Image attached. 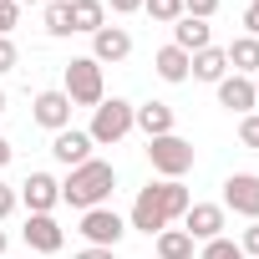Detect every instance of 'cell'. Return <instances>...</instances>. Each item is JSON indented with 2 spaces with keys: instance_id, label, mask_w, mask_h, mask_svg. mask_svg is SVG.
<instances>
[{
  "instance_id": "cell-35",
  "label": "cell",
  "mask_w": 259,
  "mask_h": 259,
  "mask_svg": "<svg viewBox=\"0 0 259 259\" xmlns=\"http://www.w3.org/2000/svg\"><path fill=\"white\" fill-rule=\"evenodd\" d=\"M16 6H46V0H16Z\"/></svg>"
},
{
  "instance_id": "cell-6",
  "label": "cell",
  "mask_w": 259,
  "mask_h": 259,
  "mask_svg": "<svg viewBox=\"0 0 259 259\" xmlns=\"http://www.w3.org/2000/svg\"><path fill=\"white\" fill-rule=\"evenodd\" d=\"M81 234H87L92 249H117L122 234H127V224H122V213H112V208H87V213H81Z\"/></svg>"
},
{
  "instance_id": "cell-34",
  "label": "cell",
  "mask_w": 259,
  "mask_h": 259,
  "mask_svg": "<svg viewBox=\"0 0 259 259\" xmlns=\"http://www.w3.org/2000/svg\"><path fill=\"white\" fill-rule=\"evenodd\" d=\"M11 158H16V148H11V143H6V138H0V168H6V163H11Z\"/></svg>"
},
{
  "instance_id": "cell-19",
  "label": "cell",
  "mask_w": 259,
  "mask_h": 259,
  "mask_svg": "<svg viewBox=\"0 0 259 259\" xmlns=\"http://www.w3.org/2000/svg\"><path fill=\"white\" fill-rule=\"evenodd\" d=\"M66 6H71V31H87V36L102 31V21H107L102 0H66Z\"/></svg>"
},
{
  "instance_id": "cell-20",
  "label": "cell",
  "mask_w": 259,
  "mask_h": 259,
  "mask_svg": "<svg viewBox=\"0 0 259 259\" xmlns=\"http://www.w3.org/2000/svg\"><path fill=\"white\" fill-rule=\"evenodd\" d=\"M224 56H229L234 76H254V71H259V41H254V36H239V41H234Z\"/></svg>"
},
{
  "instance_id": "cell-38",
  "label": "cell",
  "mask_w": 259,
  "mask_h": 259,
  "mask_svg": "<svg viewBox=\"0 0 259 259\" xmlns=\"http://www.w3.org/2000/svg\"><path fill=\"white\" fill-rule=\"evenodd\" d=\"M0 112H6V92H0Z\"/></svg>"
},
{
  "instance_id": "cell-9",
  "label": "cell",
  "mask_w": 259,
  "mask_h": 259,
  "mask_svg": "<svg viewBox=\"0 0 259 259\" xmlns=\"http://www.w3.org/2000/svg\"><path fill=\"white\" fill-rule=\"evenodd\" d=\"M127 56H133V36L122 26H102L92 36V61L97 66H112V61H127Z\"/></svg>"
},
{
  "instance_id": "cell-23",
  "label": "cell",
  "mask_w": 259,
  "mask_h": 259,
  "mask_svg": "<svg viewBox=\"0 0 259 259\" xmlns=\"http://www.w3.org/2000/svg\"><path fill=\"white\" fill-rule=\"evenodd\" d=\"M143 11H148L158 26H173V21L183 16V0H143Z\"/></svg>"
},
{
  "instance_id": "cell-2",
  "label": "cell",
  "mask_w": 259,
  "mask_h": 259,
  "mask_svg": "<svg viewBox=\"0 0 259 259\" xmlns=\"http://www.w3.org/2000/svg\"><path fill=\"white\" fill-rule=\"evenodd\" d=\"M112 188H117V168L102 163V158H92V163L71 168V178L61 183V203H71V208L87 213V208H102L112 198Z\"/></svg>"
},
{
  "instance_id": "cell-17",
  "label": "cell",
  "mask_w": 259,
  "mask_h": 259,
  "mask_svg": "<svg viewBox=\"0 0 259 259\" xmlns=\"http://www.w3.org/2000/svg\"><path fill=\"white\" fill-rule=\"evenodd\" d=\"M188 71H193L198 81H213V87H219V81L229 76V56H224L219 46H203V51H193V66H188Z\"/></svg>"
},
{
  "instance_id": "cell-5",
  "label": "cell",
  "mask_w": 259,
  "mask_h": 259,
  "mask_svg": "<svg viewBox=\"0 0 259 259\" xmlns=\"http://www.w3.org/2000/svg\"><path fill=\"white\" fill-rule=\"evenodd\" d=\"M148 163H153V173H163V178H183V173L193 168V143L178 138V133L148 138Z\"/></svg>"
},
{
  "instance_id": "cell-21",
  "label": "cell",
  "mask_w": 259,
  "mask_h": 259,
  "mask_svg": "<svg viewBox=\"0 0 259 259\" xmlns=\"http://www.w3.org/2000/svg\"><path fill=\"white\" fill-rule=\"evenodd\" d=\"M158 259H193V239L183 229H163L158 234Z\"/></svg>"
},
{
  "instance_id": "cell-31",
  "label": "cell",
  "mask_w": 259,
  "mask_h": 259,
  "mask_svg": "<svg viewBox=\"0 0 259 259\" xmlns=\"http://www.w3.org/2000/svg\"><path fill=\"white\" fill-rule=\"evenodd\" d=\"M107 6H112L117 16H133V11H143V0H107Z\"/></svg>"
},
{
  "instance_id": "cell-8",
  "label": "cell",
  "mask_w": 259,
  "mask_h": 259,
  "mask_svg": "<svg viewBox=\"0 0 259 259\" xmlns=\"http://www.w3.org/2000/svg\"><path fill=\"white\" fill-rule=\"evenodd\" d=\"M183 234L188 239H224V208L219 203H188V213H183Z\"/></svg>"
},
{
  "instance_id": "cell-37",
  "label": "cell",
  "mask_w": 259,
  "mask_h": 259,
  "mask_svg": "<svg viewBox=\"0 0 259 259\" xmlns=\"http://www.w3.org/2000/svg\"><path fill=\"white\" fill-rule=\"evenodd\" d=\"M254 97H259V71H254Z\"/></svg>"
},
{
  "instance_id": "cell-7",
  "label": "cell",
  "mask_w": 259,
  "mask_h": 259,
  "mask_svg": "<svg viewBox=\"0 0 259 259\" xmlns=\"http://www.w3.org/2000/svg\"><path fill=\"white\" fill-rule=\"evenodd\" d=\"M224 208L259 219V173H229L224 178Z\"/></svg>"
},
{
  "instance_id": "cell-32",
  "label": "cell",
  "mask_w": 259,
  "mask_h": 259,
  "mask_svg": "<svg viewBox=\"0 0 259 259\" xmlns=\"http://www.w3.org/2000/svg\"><path fill=\"white\" fill-rule=\"evenodd\" d=\"M244 26H249V36H254V41H259V11H254V6H249V11H244Z\"/></svg>"
},
{
  "instance_id": "cell-13",
  "label": "cell",
  "mask_w": 259,
  "mask_h": 259,
  "mask_svg": "<svg viewBox=\"0 0 259 259\" xmlns=\"http://www.w3.org/2000/svg\"><path fill=\"white\" fill-rule=\"evenodd\" d=\"M31 117H36L41 127H51V133H61V127L71 122V97H66V92H41L36 107H31Z\"/></svg>"
},
{
  "instance_id": "cell-16",
  "label": "cell",
  "mask_w": 259,
  "mask_h": 259,
  "mask_svg": "<svg viewBox=\"0 0 259 259\" xmlns=\"http://www.w3.org/2000/svg\"><path fill=\"white\" fill-rule=\"evenodd\" d=\"M219 102H224L229 112H244V117H249V107H254L259 97H254V81H249V76H224V81H219Z\"/></svg>"
},
{
  "instance_id": "cell-29",
  "label": "cell",
  "mask_w": 259,
  "mask_h": 259,
  "mask_svg": "<svg viewBox=\"0 0 259 259\" xmlns=\"http://www.w3.org/2000/svg\"><path fill=\"white\" fill-rule=\"evenodd\" d=\"M239 249H244V254H259V219H254V224L244 229V239H239Z\"/></svg>"
},
{
  "instance_id": "cell-30",
  "label": "cell",
  "mask_w": 259,
  "mask_h": 259,
  "mask_svg": "<svg viewBox=\"0 0 259 259\" xmlns=\"http://www.w3.org/2000/svg\"><path fill=\"white\" fill-rule=\"evenodd\" d=\"M11 208H16V188H11V183H0V219H6Z\"/></svg>"
},
{
  "instance_id": "cell-12",
  "label": "cell",
  "mask_w": 259,
  "mask_h": 259,
  "mask_svg": "<svg viewBox=\"0 0 259 259\" xmlns=\"http://www.w3.org/2000/svg\"><path fill=\"white\" fill-rule=\"evenodd\" d=\"M26 244H31L36 254H56V249L66 244V234H61V224H56L51 213H31V219H26Z\"/></svg>"
},
{
  "instance_id": "cell-28",
  "label": "cell",
  "mask_w": 259,
  "mask_h": 259,
  "mask_svg": "<svg viewBox=\"0 0 259 259\" xmlns=\"http://www.w3.org/2000/svg\"><path fill=\"white\" fill-rule=\"evenodd\" d=\"M16 21H21V6H16V0H0V36H11Z\"/></svg>"
},
{
  "instance_id": "cell-15",
  "label": "cell",
  "mask_w": 259,
  "mask_h": 259,
  "mask_svg": "<svg viewBox=\"0 0 259 259\" xmlns=\"http://www.w3.org/2000/svg\"><path fill=\"white\" fill-rule=\"evenodd\" d=\"M133 127H143L148 138H168V133H173V107H168V102H143V107L133 112Z\"/></svg>"
},
{
  "instance_id": "cell-18",
  "label": "cell",
  "mask_w": 259,
  "mask_h": 259,
  "mask_svg": "<svg viewBox=\"0 0 259 259\" xmlns=\"http://www.w3.org/2000/svg\"><path fill=\"white\" fill-rule=\"evenodd\" d=\"M188 66H193V56L178 51V46H163V51L153 56V71H158L163 81H188Z\"/></svg>"
},
{
  "instance_id": "cell-24",
  "label": "cell",
  "mask_w": 259,
  "mask_h": 259,
  "mask_svg": "<svg viewBox=\"0 0 259 259\" xmlns=\"http://www.w3.org/2000/svg\"><path fill=\"white\" fill-rule=\"evenodd\" d=\"M203 259H249V254H244L234 239H208V244H203Z\"/></svg>"
},
{
  "instance_id": "cell-10",
  "label": "cell",
  "mask_w": 259,
  "mask_h": 259,
  "mask_svg": "<svg viewBox=\"0 0 259 259\" xmlns=\"http://www.w3.org/2000/svg\"><path fill=\"white\" fill-rule=\"evenodd\" d=\"M21 198H26L31 213H51V208L61 203V183H56L51 173H31V178L21 183Z\"/></svg>"
},
{
  "instance_id": "cell-26",
  "label": "cell",
  "mask_w": 259,
  "mask_h": 259,
  "mask_svg": "<svg viewBox=\"0 0 259 259\" xmlns=\"http://www.w3.org/2000/svg\"><path fill=\"white\" fill-rule=\"evenodd\" d=\"M16 61H21L16 41H11V36H0V76H6V71H16Z\"/></svg>"
},
{
  "instance_id": "cell-25",
  "label": "cell",
  "mask_w": 259,
  "mask_h": 259,
  "mask_svg": "<svg viewBox=\"0 0 259 259\" xmlns=\"http://www.w3.org/2000/svg\"><path fill=\"white\" fill-rule=\"evenodd\" d=\"M239 143H244V148H254V153H259V112H249V117H244V122H239Z\"/></svg>"
},
{
  "instance_id": "cell-36",
  "label": "cell",
  "mask_w": 259,
  "mask_h": 259,
  "mask_svg": "<svg viewBox=\"0 0 259 259\" xmlns=\"http://www.w3.org/2000/svg\"><path fill=\"white\" fill-rule=\"evenodd\" d=\"M0 259H6V229H0Z\"/></svg>"
},
{
  "instance_id": "cell-33",
  "label": "cell",
  "mask_w": 259,
  "mask_h": 259,
  "mask_svg": "<svg viewBox=\"0 0 259 259\" xmlns=\"http://www.w3.org/2000/svg\"><path fill=\"white\" fill-rule=\"evenodd\" d=\"M76 259H112V249H81Z\"/></svg>"
},
{
  "instance_id": "cell-3",
  "label": "cell",
  "mask_w": 259,
  "mask_h": 259,
  "mask_svg": "<svg viewBox=\"0 0 259 259\" xmlns=\"http://www.w3.org/2000/svg\"><path fill=\"white\" fill-rule=\"evenodd\" d=\"M133 102H122V97H112V102H102V107H92V127H87V138L97 143V148H112V143H122L127 133H133Z\"/></svg>"
},
{
  "instance_id": "cell-39",
  "label": "cell",
  "mask_w": 259,
  "mask_h": 259,
  "mask_svg": "<svg viewBox=\"0 0 259 259\" xmlns=\"http://www.w3.org/2000/svg\"><path fill=\"white\" fill-rule=\"evenodd\" d=\"M254 11H259V0H254Z\"/></svg>"
},
{
  "instance_id": "cell-11",
  "label": "cell",
  "mask_w": 259,
  "mask_h": 259,
  "mask_svg": "<svg viewBox=\"0 0 259 259\" xmlns=\"http://www.w3.org/2000/svg\"><path fill=\"white\" fill-rule=\"evenodd\" d=\"M92 138L87 133H76V127H61L56 133V143H51V153H56V163H66V168H81V163H92Z\"/></svg>"
},
{
  "instance_id": "cell-1",
  "label": "cell",
  "mask_w": 259,
  "mask_h": 259,
  "mask_svg": "<svg viewBox=\"0 0 259 259\" xmlns=\"http://www.w3.org/2000/svg\"><path fill=\"white\" fill-rule=\"evenodd\" d=\"M188 188L178 178H163V183H148L138 188V203H133V219H127V229H138V234H163L173 219L188 213Z\"/></svg>"
},
{
  "instance_id": "cell-14",
  "label": "cell",
  "mask_w": 259,
  "mask_h": 259,
  "mask_svg": "<svg viewBox=\"0 0 259 259\" xmlns=\"http://www.w3.org/2000/svg\"><path fill=\"white\" fill-rule=\"evenodd\" d=\"M173 46L178 51H203V46H213V31H208V21H193V16H178L173 21Z\"/></svg>"
},
{
  "instance_id": "cell-27",
  "label": "cell",
  "mask_w": 259,
  "mask_h": 259,
  "mask_svg": "<svg viewBox=\"0 0 259 259\" xmlns=\"http://www.w3.org/2000/svg\"><path fill=\"white\" fill-rule=\"evenodd\" d=\"M219 11V0H183V16H193V21H208Z\"/></svg>"
},
{
  "instance_id": "cell-22",
  "label": "cell",
  "mask_w": 259,
  "mask_h": 259,
  "mask_svg": "<svg viewBox=\"0 0 259 259\" xmlns=\"http://www.w3.org/2000/svg\"><path fill=\"white\" fill-rule=\"evenodd\" d=\"M46 36H71V6L66 0H46Z\"/></svg>"
},
{
  "instance_id": "cell-4",
  "label": "cell",
  "mask_w": 259,
  "mask_h": 259,
  "mask_svg": "<svg viewBox=\"0 0 259 259\" xmlns=\"http://www.w3.org/2000/svg\"><path fill=\"white\" fill-rule=\"evenodd\" d=\"M61 92L71 97V107H102V102H107V92H102V66H97L92 56H71Z\"/></svg>"
}]
</instances>
